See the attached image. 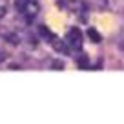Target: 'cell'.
Listing matches in <instances>:
<instances>
[{
  "label": "cell",
  "mask_w": 124,
  "mask_h": 124,
  "mask_svg": "<svg viewBox=\"0 0 124 124\" xmlns=\"http://www.w3.org/2000/svg\"><path fill=\"white\" fill-rule=\"evenodd\" d=\"M20 13L24 15V18H26L27 22H31V20H35L37 15L40 13V4L37 0H26L22 9H20Z\"/></svg>",
  "instance_id": "obj_1"
},
{
  "label": "cell",
  "mask_w": 124,
  "mask_h": 124,
  "mask_svg": "<svg viewBox=\"0 0 124 124\" xmlns=\"http://www.w3.org/2000/svg\"><path fill=\"white\" fill-rule=\"evenodd\" d=\"M66 42H68V46L73 47V49H80L82 47V33L77 27L70 29V33H68V37H66Z\"/></svg>",
  "instance_id": "obj_2"
},
{
  "label": "cell",
  "mask_w": 124,
  "mask_h": 124,
  "mask_svg": "<svg viewBox=\"0 0 124 124\" xmlns=\"http://www.w3.org/2000/svg\"><path fill=\"white\" fill-rule=\"evenodd\" d=\"M88 37H89V39H91L95 44H99V42L102 40V39H101V35H99V31L95 29V27H89V29H88Z\"/></svg>",
  "instance_id": "obj_3"
},
{
  "label": "cell",
  "mask_w": 124,
  "mask_h": 124,
  "mask_svg": "<svg viewBox=\"0 0 124 124\" xmlns=\"http://www.w3.org/2000/svg\"><path fill=\"white\" fill-rule=\"evenodd\" d=\"M8 15V0H0V20H4Z\"/></svg>",
  "instance_id": "obj_4"
},
{
  "label": "cell",
  "mask_w": 124,
  "mask_h": 124,
  "mask_svg": "<svg viewBox=\"0 0 124 124\" xmlns=\"http://www.w3.org/2000/svg\"><path fill=\"white\" fill-rule=\"evenodd\" d=\"M78 66H80V68H88V58H86L84 55L78 58Z\"/></svg>",
  "instance_id": "obj_5"
},
{
  "label": "cell",
  "mask_w": 124,
  "mask_h": 124,
  "mask_svg": "<svg viewBox=\"0 0 124 124\" xmlns=\"http://www.w3.org/2000/svg\"><path fill=\"white\" fill-rule=\"evenodd\" d=\"M24 2H26V0H15V8H16V9H18V11H20V9H22V6H24Z\"/></svg>",
  "instance_id": "obj_6"
},
{
  "label": "cell",
  "mask_w": 124,
  "mask_h": 124,
  "mask_svg": "<svg viewBox=\"0 0 124 124\" xmlns=\"http://www.w3.org/2000/svg\"><path fill=\"white\" fill-rule=\"evenodd\" d=\"M102 2H108V0H102Z\"/></svg>",
  "instance_id": "obj_7"
}]
</instances>
